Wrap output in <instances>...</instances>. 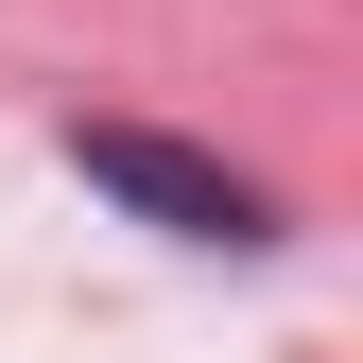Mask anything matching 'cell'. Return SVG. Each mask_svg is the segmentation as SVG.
Instances as JSON below:
<instances>
[{"label": "cell", "mask_w": 363, "mask_h": 363, "mask_svg": "<svg viewBox=\"0 0 363 363\" xmlns=\"http://www.w3.org/2000/svg\"><path fill=\"white\" fill-rule=\"evenodd\" d=\"M52 156H69L121 225H156V242H191V259H277V242H294V208L259 191V173H225L208 139H173V121L69 104V121H52Z\"/></svg>", "instance_id": "1"}]
</instances>
